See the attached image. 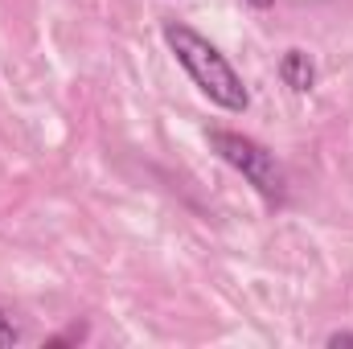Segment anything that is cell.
<instances>
[{
    "mask_svg": "<svg viewBox=\"0 0 353 349\" xmlns=\"http://www.w3.org/2000/svg\"><path fill=\"white\" fill-rule=\"evenodd\" d=\"M83 337H87V329H83V325H74V329H66L62 337H54L50 346H66V341H83Z\"/></svg>",
    "mask_w": 353,
    "mask_h": 349,
    "instance_id": "cell-5",
    "label": "cell"
},
{
    "mask_svg": "<svg viewBox=\"0 0 353 349\" xmlns=\"http://www.w3.org/2000/svg\"><path fill=\"white\" fill-rule=\"evenodd\" d=\"M21 341V333L12 329V321L4 317V308H0V349H8V346H17Z\"/></svg>",
    "mask_w": 353,
    "mask_h": 349,
    "instance_id": "cell-4",
    "label": "cell"
},
{
    "mask_svg": "<svg viewBox=\"0 0 353 349\" xmlns=\"http://www.w3.org/2000/svg\"><path fill=\"white\" fill-rule=\"evenodd\" d=\"M210 148H214L234 173L247 177L263 201L283 206V197H288V177H283V169H279V161H275L271 148H263L259 140H251V136H243V132H226V128H210Z\"/></svg>",
    "mask_w": 353,
    "mask_h": 349,
    "instance_id": "cell-2",
    "label": "cell"
},
{
    "mask_svg": "<svg viewBox=\"0 0 353 349\" xmlns=\"http://www.w3.org/2000/svg\"><path fill=\"white\" fill-rule=\"evenodd\" d=\"M165 46L173 50V58L185 66V74L193 79V87L201 90L210 103H218L222 111H247L251 107V94L243 87V74L226 62V54L201 37L197 29L181 25V21H165Z\"/></svg>",
    "mask_w": 353,
    "mask_h": 349,
    "instance_id": "cell-1",
    "label": "cell"
},
{
    "mask_svg": "<svg viewBox=\"0 0 353 349\" xmlns=\"http://www.w3.org/2000/svg\"><path fill=\"white\" fill-rule=\"evenodd\" d=\"M247 4H251V8H271L275 0H247Z\"/></svg>",
    "mask_w": 353,
    "mask_h": 349,
    "instance_id": "cell-7",
    "label": "cell"
},
{
    "mask_svg": "<svg viewBox=\"0 0 353 349\" xmlns=\"http://www.w3.org/2000/svg\"><path fill=\"white\" fill-rule=\"evenodd\" d=\"M279 79H283V87H292L296 94H308L316 87V66H312V58L304 50H288L279 58Z\"/></svg>",
    "mask_w": 353,
    "mask_h": 349,
    "instance_id": "cell-3",
    "label": "cell"
},
{
    "mask_svg": "<svg viewBox=\"0 0 353 349\" xmlns=\"http://www.w3.org/2000/svg\"><path fill=\"white\" fill-rule=\"evenodd\" d=\"M329 346H353V333H333Z\"/></svg>",
    "mask_w": 353,
    "mask_h": 349,
    "instance_id": "cell-6",
    "label": "cell"
}]
</instances>
